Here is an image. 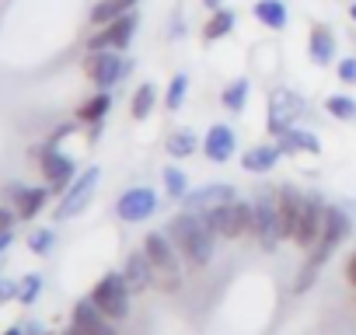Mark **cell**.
<instances>
[{"label": "cell", "instance_id": "15", "mask_svg": "<svg viewBox=\"0 0 356 335\" xmlns=\"http://www.w3.org/2000/svg\"><path fill=\"white\" fill-rule=\"evenodd\" d=\"M231 199H238L234 186H227V182H213V186L189 189V193L182 196V206H186V210H196V213H203V210H210V206H220V203H231Z\"/></svg>", "mask_w": 356, "mask_h": 335}, {"label": "cell", "instance_id": "29", "mask_svg": "<svg viewBox=\"0 0 356 335\" xmlns=\"http://www.w3.org/2000/svg\"><path fill=\"white\" fill-rule=\"evenodd\" d=\"M325 112H328L332 119H339V122H356V101L346 98V95L325 98Z\"/></svg>", "mask_w": 356, "mask_h": 335}, {"label": "cell", "instance_id": "20", "mask_svg": "<svg viewBox=\"0 0 356 335\" xmlns=\"http://www.w3.org/2000/svg\"><path fill=\"white\" fill-rule=\"evenodd\" d=\"M307 53L318 67H328L335 60V35L325 28V25H314L311 28V39H307Z\"/></svg>", "mask_w": 356, "mask_h": 335}, {"label": "cell", "instance_id": "4", "mask_svg": "<svg viewBox=\"0 0 356 335\" xmlns=\"http://www.w3.org/2000/svg\"><path fill=\"white\" fill-rule=\"evenodd\" d=\"M129 283H126V276L122 272H105L98 283H95V290H91V300H95V307L105 314V318H112V321H122V318H129Z\"/></svg>", "mask_w": 356, "mask_h": 335}, {"label": "cell", "instance_id": "35", "mask_svg": "<svg viewBox=\"0 0 356 335\" xmlns=\"http://www.w3.org/2000/svg\"><path fill=\"white\" fill-rule=\"evenodd\" d=\"M15 220H18V210L0 206V231H15Z\"/></svg>", "mask_w": 356, "mask_h": 335}, {"label": "cell", "instance_id": "11", "mask_svg": "<svg viewBox=\"0 0 356 335\" xmlns=\"http://www.w3.org/2000/svg\"><path fill=\"white\" fill-rule=\"evenodd\" d=\"M115 213H119V220H126V224H143V220H150V217L157 213V193L147 189V186L126 189V193L119 196V203H115Z\"/></svg>", "mask_w": 356, "mask_h": 335}, {"label": "cell", "instance_id": "24", "mask_svg": "<svg viewBox=\"0 0 356 335\" xmlns=\"http://www.w3.org/2000/svg\"><path fill=\"white\" fill-rule=\"evenodd\" d=\"M255 18L266 28L280 32V28H286V4H283V0H259V4H255Z\"/></svg>", "mask_w": 356, "mask_h": 335}, {"label": "cell", "instance_id": "31", "mask_svg": "<svg viewBox=\"0 0 356 335\" xmlns=\"http://www.w3.org/2000/svg\"><path fill=\"white\" fill-rule=\"evenodd\" d=\"M186 91H189V77L186 74H175L171 84H168V95H164V108L168 112H178V108H182V101H186Z\"/></svg>", "mask_w": 356, "mask_h": 335}, {"label": "cell", "instance_id": "9", "mask_svg": "<svg viewBox=\"0 0 356 335\" xmlns=\"http://www.w3.org/2000/svg\"><path fill=\"white\" fill-rule=\"evenodd\" d=\"M35 157H39V168H42L46 182L53 186V193L70 189V182L77 179V164H74L67 154H60L56 143H46L42 150H35Z\"/></svg>", "mask_w": 356, "mask_h": 335}, {"label": "cell", "instance_id": "17", "mask_svg": "<svg viewBox=\"0 0 356 335\" xmlns=\"http://www.w3.org/2000/svg\"><path fill=\"white\" fill-rule=\"evenodd\" d=\"M8 199L18 206V217H22V220H32V217H39V210L46 206L49 189H29V186H22V182H11V186H8Z\"/></svg>", "mask_w": 356, "mask_h": 335}, {"label": "cell", "instance_id": "40", "mask_svg": "<svg viewBox=\"0 0 356 335\" xmlns=\"http://www.w3.org/2000/svg\"><path fill=\"white\" fill-rule=\"evenodd\" d=\"M0 335H25V328H18V325H15V328H8V332H0Z\"/></svg>", "mask_w": 356, "mask_h": 335}, {"label": "cell", "instance_id": "13", "mask_svg": "<svg viewBox=\"0 0 356 335\" xmlns=\"http://www.w3.org/2000/svg\"><path fill=\"white\" fill-rule=\"evenodd\" d=\"M70 328H74L77 335H119L115 325H112V318H105V314L95 307L91 297L74 304V311H70Z\"/></svg>", "mask_w": 356, "mask_h": 335}, {"label": "cell", "instance_id": "33", "mask_svg": "<svg viewBox=\"0 0 356 335\" xmlns=\"http://www.w3.org/2000/svg\"><path fill=\"white\" fill-rule=\"evenodd\" d=\"M53 245H56V234H53L49 227H42V231H32V234H29V248H32L35 255H49V252H53Z\"/></svg>", "mask_w": 356, "mask_h": 335}, {"label": "cell", "instance_id": "28", "mask_svg": "<svg viewBox=\"0 0 356 335\" xmlns=\"http://www.w3.org/2000/svg\"><path fill=\"white\" fill-rule=\"evenodd\" d=\"M231 28H234V11H227V8H220V11H213V18L207 22V28H203V35H207L210 42H217V39H224V35H231Z\"/></svg>", "mask_w": 356, "mask_h": 335}, {"label": "cell", "instance_id": "38", "mask_svg": "<svg viewBox=\"0 0 356 335\" xmlns=\"http://www.w3.org/2000/svg\"><path fill=\"white\" fill-rule=\"evenodd\" d=\"M11 241H15V231H0V255L11 248Z\"/></svg>", "mask_w": 356, "mask_h": 335}, {"label": "cell", "instance_id": "18", "mask_svg": "<svg viewBox=\"0 0 356 335\" xmlns=\"http://www.w3.org/2000/svg\"><path fill=\"white\" fill-rule=\"evenodd\" d=\"M280 157H283L280 140L276 143H259V147H248L245 150L241 168H245V172H252V175H262V172H273V168L280 164Z\"/></svg>", "mask_w": 356, "mask_h": 335}, {"label": "cell", "instance_id": "19", "mask_svg": "<svg viewBox=\"0 0 356 335\" xmlns=\"http://www.w3.org/2000/svg\"><path fill=\"white\" fill-rule=\"evenodd\" d=\"M122 276H126V283H129V290H133V293H143V290H150V286H154V269H150V259L143 255V248H140V252H133V255L126 259Z\"/></svg>", "mask_w": 356, "mask_h": 335}, {"label": "cell", "instance_id": "16", "mask_svg": "<svg viewBox=\"0 0 356 335\" xmlns=\"http://www.w3.org/2000/svg\"><path fill=\"white\" fill-rule=\"evenodd\" d=\"M234 150H238L234 129H231V126H224V122L210 126V133H207V140H203V154H207L213 164H227V161L234 157Z\"/></svg>", "mask_w": 356, "mask_h": 335}, {"label": "cell", "instance_id": "14", "mask_svg": "<svg viewBox=\"0 0 356 335\" xmlns=\"http://www.w3.org/2000/svg\"><path fill=\"white\" fill-rule=\"evenodd\" d=\"M255 238L262 248H276L280 238H276V193H259L255 196Z\"/></svg>", "mask_w": 356, "mask_h": 335}, {"label": "cell", "instance_id": "37", "mask_svg": "<svg viewBox=\"0 0 356 335\" xmlns=\"http://www.w3.org/2000/svg\"><path fill=\"white\" fill-rule=\"evenodd\" d=\"M346 279H349V286H356V252H353L349 262H346Z\"/></svg>", "mask_w": 356, "mask_h": 335}, {"label": "cell", "instance_id": "7", "mask_svg": "<svg viewBox=\"0 0 356 335\" xmlns=\"http://www.w3.org/2000/svg\"><path fill=\"white\" fill-rule=\"evenodd\" d=\"M300 112H304V101L293 95V91H286V88H276L273 95H269V112H266V129L280 140L286 129H293V122L300 119Z\"/></svg>", "mask_w": 356, "mask_h": 335}, {"label": "cell", "instance_id": "25", "mask_svg": "<svg viewBox=\"0 0 356 335\" xmlns=\"http://www.w3.org/2000/svg\"><path fill=\"white\" fill-rule=\"evenodd\" d=\"M200 147H203V143H200V136H196L193 129H175V133L168 136V154H171V157H193Z\"/></svg>", "mask_w": 356, "mask_h": 335}, {"label": "cell", "instance_id": "34", "mask_svg": "<svg viewBox=\"0 0 356 335\" xmlns=\"http://www.w3.org/2000/svg\"><path fill=\"white\" fill-rule=\"evenodd\" d=\"M335 74H339V81H342V84H356V56H346V60H339Z\"/></svg>", "mask_w": 356, "mask_h": 335}, {"label": "cell", "instance_id": "36", "mask_svg": "<svg viewBox=\"0 0 356 335\" xmlns=\"http://www.w3.org/2000/svg\"><path fill=\"white\" fill-rule=\"evenodd\" d=\"M11 297H18V283L0 279V300H11Z\"/></svg>", "mask_w": 356, "mask_h": 335}, {"label": "cell", "instance_id": "23", "mask_svg": "<svg viewBox=\"0 0 356 335\" xmlns=\"http://www.w3.org/2000/svg\"><path fill=\"white\" fill-rule=\"evenodd\" d=\"M140 4V0H98V4L91 8V25H108V22H115V18H122V15H129L133 8Z\"/></svg>", "mask_w": 356, "mask_h": 335}, {"label": "cell", "instance_id": "27", "mask_svg": "<svg viewBox=\"0 0 356 335\" xmlns=\"http://www.w3.org/2000/svg\"><path fill=\"white\" fill-rule=\"evenodd\" d=\"M248 95H252L248 77H238V81H231V84H227V91L220 95V101H224V108H227V112H241V108L248 105Z\"/></svg>", "mask_w": 356, "mask_h": 335}, {"label": "cell", "instance_id": "39", "mask_svg": "<svg viewBox=\"0 0 356 335\" xmlns=\"http://www.w3.org/2000/svg\"><path fill=\"white\" fill-rule=\"evenodd\" d=\"M203 4H207L210 11H220V8H224V0H203Z\"/></svg>", "mask_w": 356, "mask_h": 335}, {"label": "cell", "instance_id": "42", "mask_svg": "<svg viewBox=\"0 0 356 335\" xmlns=\"http://www.w3.org/2000/svg\"><path fill=\"white\" fill-rule=\"evenodd\" d=\"M63 335H77V332H74V328H67V332H63Z\"/></svg>", "mask_w": 356, "mask_h": 335}, {"label": "cell", "instance_id": "21", "mask_svg": "<svg viewBox=\"0 0 356 335\" xmlns=\"http://www.w3.org/2000/svg\"><path fill=\"white\" fill-rule=\"evenodd\" d=\"M280 147L283 154H321V140L311 129H297V126L280 136Z\"/></svg>", "mask_w": 356, "mask_h": 335}, {"label": "cell", "instance_id": "6", "mask_svg": "<svg viewBox=\"0 0 356 335\" xmlns=\"http://www.w3.org/2000/svg\"><path fill=\"white\" fill-rule=\"evenodd\" d=\"M98 182H102V168H98V164L84 168V172L70 182V189L63 193V199H60V206H56V220H70V217H77L81 210H88V203H91Z\"/></svg>", "mask_w": 356, "mask_h": 335}, {"label": "cell", "instance_id": "5", "mask_svg": "<svg viewBox=\"0 0 356 335\" xmlns=\"http://www.w3.org/2000/svg\"><path fill=\"white\" fill-rule=\"evenodd\" d=\"M84 74H88V81H91L95 88L108 91V88H115V84L129 74V60H122L115 49H95V53H88V60H84Z\"/></svg>", "mask_w": 356, "mask_h": 335}, {"label": "cell", "instance_id": "8", "mask_svg": "<svg viewBox=\"0 0 356 335\" xmlns=\"http://www.w3.org/2000/svg\"><path fill=\"white\" fill-rule=\"evenodd\" d=\"M136 25H140L136 11H129V15L108 22V25H102V28L88 39V53H95V49H115V53H119V49H126V46L133 42V35H136Z\"/></svg>", "mask_w": 356, "mask_h": 335}, {"label": "cell", "instance_id": "41", "mask_svg": "<svg viewBox=\"0 0 356 335\" xmlns=\"http://www.w3.org/2000/svg\"><path fill=\"white\" fill-rule=\"evenodd\" d=\"M349 18H353V22H356V4H353V8H349Z\"/></svg>", "mask_w": 356, "mask_h": 335}, {"label": "cell", "instance_id": "3", "mask_svg": "<svg viewBox=\"0 0 356 335\" xmlns=\"http://www.w3.org/2000/svg\"><path fill=\"white\" fill-rule=\"evenodd\" d=\"M203 220H207V227L217 238L238 241V238H245V234L255 231V206L245 203V199H231V203H220V206L203 210Z\"/></svg>", "mask_w": 356, "mask_h": 335}, {"label": "cell", "instance_id": "1", "mask_svg": "<svg viewBox=\"0 0 356 335\" xmlns=\"http://www.w3.org/2000/svg\"><path fill=\"white\" fill-rule=\"evenodd\" d=\"M168 238L175 245V252L182 255V262H189L193 269H203L210 265L213 259V245H217V234L207 227L203 213L196 210H182L171 224H168Z\"/></svg>", "mask_w": 356, "mask_h": 335}, {"label": "cell", "instance_id": "2", "mask_svg": "<svg viewBox=\"0 0 356 335\" xmlns=\"http://www.w3.org/2000/svg\"><path fill=\"white\" fill-rule=\"evenodd\" d=\"M143 255L150 259V269H154V286L161 293H178L186 283L182 276V255L175 252L171 238L161 234V231H150L143 238Z\"/></svg>", "mask_w": 356, "mask_h": 335}, {"label": "cell", "instance_id": "12", "mask_svg": "<svg viewBox=\"0 0 356 335\" xmlns=\"http://www.w3.org/2000/svg\"><path fill=\"white\" fill-rule=\"evenodd\" d=\"M300 210H304V193L297 186H283L276 193V238L280 241H290L293 238V227H297Z\"/></svg>", "mask_w": 356, "mask_h": 335}, {"label": "cell", "instance_id": "10", "mask_svg": "<svg viewBox=\"0 0 356 335\" xmlns=\"http://www.w3.org/2000/svg\"><path fill=\"white\" fill-rule=\"evenodd\" d=\"M321 227H325V203L318 199V196H304V210H300V217H297V227H293V245L297 248H304V252H311L314 248V241L321 238Z\"/></svg>", "mask_w": 356, "mask_h": 335}, {"label": "cell", "instance_id": "22", "mask_svg": "<svg viewBox=\"0 0 356 335\" xmlns=\"http://www.w3.org/2000/svg\"><path fill=\"white\" fill-rule=\"evenodd\" d=\"M108 108H112V95H108V91H98V95H91L88 101H81V105H77V122L102 126V122H105V115H108Z\"/></svg>", "mask_w": 356, "mask_h": 335}, {"label": "cell", "instance_id": "30", "mask_svg": "<svg viewBox=\"0 0 356 335\" xmlns=\"http://www.w3.org/2000/svg\"><path fill=\"white\" fill-rule=\"evenodd\" d=\"M161 179H164V193H168L171 199H182V196L189 193V179H186L182 168H164Z\"/></svg>", "mask_w": 356, "mask_h": 335}, {"label": "cell", "instance_id": "32", "mask_svg": "<svg viewBox=\"0 0 356 335\" xmlns=\"http://www.w3.org/2000/svg\"><path fill=\"white\" fill-rule=\"evenodd\" d=\"M39 293H42V276H39V272H29V276L18 283V300H22V304H35Z\"/></svg>", "mask_w": 356, "mask_h": 335}, {"label": "cell", "instance_id": "26", "mask_svg": "<svg viewBox=\"0 0 356 335\" xmlns=\"http://www.w3.org/2000/svg\"><path fill=\"white\" fill-rule=\"evenodd\" d=\"M154 105H157V88L154 84H140L133 91V98H129V115L133 119H147L154 112Z\"/></svg>", "mask_w": 356, "mask_h": 335}]
</instances>
